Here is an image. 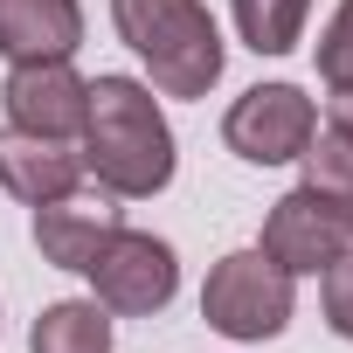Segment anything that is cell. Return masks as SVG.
<instances>
[{
    "instance_id": "obj_1",
    "label": "cell",
    "mask_w": 353,
    "mask_h": 353,
    "mask_svg": "<svg viewBox=\"0 0 353 353\" xmlns=\"http://www.w3.org/2000/svg\"><path fill=\"white\" fill-rule=\"evenodd\" d=\"M83 166L97 173V188L118 201H145L173 181V132L139 77H97L90 111H83Z\"/></svg>"
},
{
    "instance_id": "obj_2",
    "label": "cell",
    "mask_w": 353,
    "mask_h": 353,
    "mask_svg": "<svg viewBox=\"0 0 353 353\" xmlns=\"http://www.w3.org/2000/svg\"><path fill=\"white\" fill-rule=\"evenodd\" d=\"M111 21L125 49L152 70L159 97H208L222 83V28L201 0H111Z\"/></svg>"
},
{
    "instance_id": "obj_3",
    "label": "cell",
    "mask_w": 353,
    "mask_h": 353,
    "mask_svg": "<svg viewBox=\"0 0 353 353\" xmlns=\"http://www.w3.org/2000/svg\"><path fill=\"white\" fill-rule=\"evenodd\" d=\"M291 305H298V277L263 250H229L201 284V319L222 339H277L291 325Z\"/></svg>"
},
{
    "instance_id": "obj_4",
    "label": "cell",
    "mask_w": 353,
    "mask_h": 353,
    "mask_svg": "<svg viewBox=\"0 0 353 353\" xmlns=\"http://www.w3.org/2000/svg\"><path fill=\"white\" fill-rule=\"evenodd\" d=\"M83 277H90L97 305H104V312H125V319H152V312L173 305V291H181L173 243H159V236H145V229H118Z\"/></svg>"
},
{
    "instance_id": "obj_5",
    "label": "cell",
    "mask_w": 353,
    "mask_h": 353,
    "mask_svg": "<svg viewBox=\"0 0 353 353\" xmlns=\"http://www.w3.org/2000/svg\"><path fill=\"white\" fill-rule=\"evenodd\" d=\"M312 132H319V104H312L298 83H256V90H243V97L229 104V118H222L229 152L250 159V166L305 159Z\"/></svg>"
},
{
    "instance_id": "obj_6",
    "label": "cell",
    "mask_w": 353,
    "mask_h": 353,
    "mask_svg": "<svg viewBox=\"0 0 353 353\" xmlns=\"http://www.w3.org/2000/svg\"><path fill=\"white\" fill-rule=\"evenodd\" d=\"M263 256H277L291 277H319L339 250H353V208L319 194V188H291L284 201H270L263 215Z\"/></svg>"
},
{
    "instance_id": "obj_7",
    "label": "cell",
    "mask_w": 353,
    "mask_h": 353,
    "mask_svg": "<svg viewBox=\"0 0 353 353\" xmlns=\"http://www.w3.org/2000/svg\"><path fill=\"white\" fill-rule=\"evenodd\" d=\"M0 104H8V125L14 132L77 139L83 132V111H90V83L70 63H14L8 83H0Z\"/></svg>"
},
{
    "instance_id": "obj_8",
    "label": "cell",
    "mask_w": 353,
    "mask_h": 353,
    "mask_svg": "<svg viewBox=\"0 0 353 353\" xmlns=\"http://www.w3.org/2000/svg\"><path fill=\"white\" fill-rule=\"evenodd\" d=\"M111 201H118V194H77V188H70L63 201H42V208H35V250H42V263H56V270H90L97 250L125 229Z\"/></svg>"
},
{
    "instance_id": "obj_9",
    "label": "cell",
    "mask_w": 353,
    "mask_h": 353,
    "mask_svg": "<svg viewBox=\"0 0 353 353\" xmlns=\"http://www.w3.org/2000/svg\"><path fill=\"white\" fill-rule=\"evenodd\" d=\"M83 181V152H70V139H35V132H0V188L14 201L42 208V201H63L70 188Z\"/></svg>"
},
{
    "instance_id": "obj_10",
    "label": "cell",
    "mask_w": 353,
    "mask_h": 353,
    "mask_svg": "<svg viewBox=\"0 0 353 353\" xmlns=\"http://www.w3.org/2000/svg\"><path fill=\"white\" fill-rule=\"evenodd\" d=\"M83 42L77 0H0V56L8 63H70Z\"/></svg>"
},
{
    "instance_id": "obj_11",
    "label": "cell",
    "mask_w": 353,
    "mask_h": 353,
    "mask_svg": "<svg viewBox=\"0 0 353 353\" xmlns=\"http://www.w3.org/2000/svg\"><path fill=\"white\" fill-rule=\"evenodd\" d=\"M28 353H111V312L97 298L42 305V319L28 332Z\"/></svg>"
},
{
    "instance_id": "obj_12",
    "label": "cell",
    "mask_w": 353,
    "mask_h": 353,
    "mask_svg": "<svg viewBox=\"0 0 353 353\" xmlns=\"http://www.w3.org/2000/svg\"><path fill=\"white\" fill-rule=\"evenodd\" d=\"M305 14L312 0H236V28L256 56H291L305 35Z\"/></svg>"
},
{
    "instance_id": "obj_13",
    "label": "cell",
    "mask_w": 353,
    "mask_h": 353,
    "mask_svg": "<svg viewBox=\"0 0 353 353\" xmlns=\"http://www.w3.org/2000/svg\"><path fill=\"white\" fill-rule=\"evenodd\" d=\"M305 188H319V194H332V201L353 208V139L346 132H312V145H305Z\"/></svg>"
},
{
    "instance_id": "obj_14",
    "label": "cell",
    "mask_w": 353,
    "mask_h": 353,
    "mask_svg": "<svg viewBox=\"0 0 353 353\" xmlns=\"http://www.w3.org/2000/svg\"><path fill=\"white\" fill-rule=\"evenodd\" d=\"M319 77H325L332 90L353 83V0H339L332 21H325V35H319Z\"/></svg>"
},
{
    "instance_id": "obj_15",
    "label": "cell",
    "mask_w": 353,
    "mask_h": 353,
    "mask_svg": "<svg viewBox=\"0 0 353 353\" xmlns=\"http://www.w3.org/2000/svg\"><path fill=\"white\" fill-rule=\"evenodd\" d=\"M319 277H325V291H319V298H325V325H332L339 339H353V250H339Z\"/></svg>"
},
{
    "instance_id": "obj_16",
    "label": "cell",
    "mask_w": 353,
    "mask_h": 353,
    "mask_svg": "<svg viewBox=\"0 0 353 353\" xmlns=\"http://www.w3.org/2000/svg\"><path fill=\"white\" fill-rule=\"evenodd\" d=\"M325 132H346V139H353V83H339V90L325 97Z\"/></svg>"
}]
</instances>
